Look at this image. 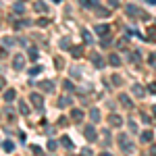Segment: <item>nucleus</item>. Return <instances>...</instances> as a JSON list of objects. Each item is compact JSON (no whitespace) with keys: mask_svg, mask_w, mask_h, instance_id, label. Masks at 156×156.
<instances>
[{"mask_svg":"<svg viewBox=\"0 0 156 156\" xmlns=\"http://www.w3.org/2000/svg\"><path fill=\"white\" fill-rule=\"evenodd\" d=\"M2 148H4V152H12L15 150V144H12L11 140H4L2 142Z\"/></svg>","mask_w":156,"mask_h":156,"instance_id":"nucleus-20","label":"nucleus"},{"mask_svg":"<svg viewBox=\"0 0 156 156\" xmlns=\"http://www.w3.org/2000/svg\"><path fill=\"white\" fill-rule=\"evenodd\" d=\"M31 152H34V154H42V150H40V146H31Z\"/></svg>","mask_w":156,"mask_h":156,"instance_id":"nucleus-41","label":"nucleus"},{"mask_svg":"<svg viewBox=\"0 0 156 156\" xmlns=\"http://www.w3.org/2000/svg\"><path fill=\"white\" fill-rule=\"evenodd\" d=\"M94 31H96L100 37H108V36H110V25H108V23H100V25L94 27Z\"/></svg>","mask_w":156,"mask_h":156,"instance_id":"nucleus-2","label":"nucleus"},{"mask_svg":"<svg viewBox=\"0 0 156 156\" xmlns=\"http://www.w3.org/2000/svg\"><path fill=\"white\" fill-rule=\"evenodd\" d=\"M92 154H94V152H92L90 148H83V150H81V156H92Z\"/></svg>","mask_w":156,"mask_h":156,"instance_id":"nucleus-38","label":"nucleus"},{"mask_svg":"<svg viewBox=\"0 0 156 156\" xmlns=\"http://www.w3.org/2000/svg\"><path fill=\"white\" fill-rule=\"evenodd\" d=\"M90 60H92V65H94L96 69H102V67H104V58H102L98 52H90Z\"/></svg>","mask_w":156,"mask_h":156,"instance_id":"nucleus-6","label":"nucleus"},{"mask_svg":"<svg viewBox=\"0 0 156 156\" xmlns=\"http://www.w3.org/2000/svg\"><path fill=\"white\" fill-rule=\"evenodd\" d=\"M62 83H65V92H73V90H75V83H73L71 79H67V81H62Z\"/></svg>","mask_w":156,"mask_h":156,"instance_id":"nucleus-26","label":"nucleus"},{"mask_svg":"<svg viewBox=\"0 0 156 156\" xmlns=\"http://www.w3.org/2000/svg\"><path fill=\"white\" fill-rule=\"evenodd\" d=\"M148 62H150V67L156 69V54H150V56H148Z\"/></svg>","mask_w":156,"mask_h":156,"instance_id":"nucleus-31","label":"nucleus"},{"mask_svg":"<svg viewBox=\"0 0 156 156\" xmlns=\"http://www.w3.org/2000/svg\"><path fill=\"white\" fill-rule=\"evenodd\" d=\"M133 94H135L137 98H142V96L146 94V90L142 87V85H137V83H135V85H133Z\"/></svg>","mask_w":156,"mask_h":156,"instance_id":"nucleus-21","label":"nucleus"},{"mask_svg":"<svg viewBox=\"0 0 156 156\" xmlns=\"http://www.w3.org/2000/svg\"><path fill=\"white\" fill-rule=\"evenodd\" d=\"M29 100H31V104L37 108V110H42L44 108V98H42V94H37V92H34L31 96H29Z\"/></svg>","mask_w":156,"mask_h":156,"instance_id":"nucleus-4","label":"nucleus"},{"mask_svg":"<svg viewBox=\"0 0 156 156\" xmlns=\"http://www.w3.org/2000/svg\"><path fill=\"white\" fill-rule=\"evenodd\" d=\"M148 92H150V94H156V81H152V83L148 85Z\"/></svg>","mask_w":156,"mask_h":156,"instance_id":"nucleus-35","label":"nucleus"},{"mask_svg":"<svg viewBox=\"0 0 156 156\" xmlns=\"http://www.w3.org/2000/svg\"><path fill=\"white\" fill-rule=\"evenodd\" d=\"M54 65H56V69H62V58L56 56V58H54Z\"/></svg>","mask_w":156,"mask_h":156,"instance_id":"nucleus-36","label":"nucleus"},{"mask_svg":"<svg viewBox=\"0 0 156 156\" xmlns=\"http://www.w3.org/2000/svg\"><path fill=\"white\" fill-rule=\"evenodd\" d=\"M100 156H112V154H110V152H102Z\"/></svg>","mask_w":156,"mask_h":156,"instance_id":"nucleus-44","label":"nucleus"},{"mask_svg":"<svg viewBox=\"0 0 156 156\" xmlns=\"http://www.w3.org/2000/svg\"><path fill=\"white\" fill-rule=\"evenodd\" d=\"M100 119H102L100 110H98V108H92V110H90V121H92V123H100Z\"/></svg>","mask_w":156,"mask_h":156,"instance_id":"nucleus-13","label":"nucleus"},{"mask_svg":"<svg viewBox=\"0 0 156 156\" xmlns=\"http://www.w3.org/2000/svg\"><path fill=\"white\" fill-rule=\"evenodd\" d=\"M60 144L65 146V148H69V150H73V142H71V137H67V135L60 137Z\"/></svg>","mask_w":156,"mask_h":156,"instance_id":"nucleus-22","label":"nucleus"},{"mask_svg":"<svg viewBox=\"0 0 156 156\" xmlns=\"http://www.w3.org/2000/svg\"><path fill=\"white\" fill-rule=\"evenodd\" d=\"M125 15H127V17H131V19H137V17L142 15V11H140L135 4H127V6H125Z\"/></svg>","mask_w":156,"mask_h":156,"instance_id":"nucleus-5","label":"nucleus"},{"mask_svg":"<svg viewBox=\"0 0 156 156\" xmlns=\"http://www.w3.org/2000/svg\"><path fill=\"white\" fill-rule=\"evenodd\" d=\"M29 110H31V108H29V104L21 100V102H19V112H21V115H29Z\"/></svg>","mask_w":156,"mask_h":156,"instance_id":"nucleus-17","label":"nucleus"},{"mask_svg":"<svg viewBox=\"0 0 156 156\" xmlns=\"http://www.w3.org/2000/svg\"><path fill=\"white\" fill-rule=\"evenodd\" d=\"M110 81H112V85H121L123 79H121V75H112V77H110Z\"/></svg>","mask_w":156,"mask_h":156,"instance_id":"nucleus-30","label":"nucleus"},{"mask_svg":"<svg viewBox=\"0 0 156 156\" xmlns=\"http://www.w3.org/2000/svg\"><path fill=\"white\" fill-rule=\"evenodd\" d=\"M23 2H25V0H23Z\"/></svg>","mask_w":156,"mask_h":156,"instance_id":"nucleus-48","label":"nucleus"},{"mask_svg":"<svg viewBox=\"0 0 156 156\" xmlns=\"http://www.w3.org/2000/svg\"><path fill=\"white\" fill-rule=\"evenodd\" d=\"M60 48L69 50V48H71V40H69V37H62V40H60Z\"/></svg>","mask_w":156,"mask_h":156,"instance_id":"nucleus-24","label":"nucleus"},{"mask_svg":"<svg viewBox=\"0 0 156 156\" xmlns=\"http://www.w3.org/2000/svg\"><path fill=\"white\" fill-rule=\"evenodd\" d=\"M40 71H42V67H31V69H29V73H31V75H37Z\"/></svg>","mask_w":156,"mask_h":156,"instance_id":"nucleus-37","label":"nucleus"},{"mask_svg":"<svg viewBox=\"0 0 156 156\" xmlns=\"http://www.w3.org/2000/svg\"><path fill=\"white\" fill-rule=\"evenodd\" d=\"M12 67H15V69H23V67H25L23 54H15V58H12Z\"/></svg>","mask_w":156,"mask_h":156,"instance_id":"nucleus-10","label":"nucleus"},{"mask_svg":"<svg viewBox=\"0 0 156 156\" xmlns=\"http://www.w3.org/2000/svg\"><path fill=\"white\" fill-rule=\"evenodd\" d=\"M119 146H121V150H123V152H127V154L135 150V146H133V142L129 140V135H127V133H121V135H119Z\"/></svg>","mask_w":156,"mask_h":156,"instance_id":"nucleus-1","label":"nucleus"},{"mask_svg":"<svg viewBox=\"0 0 156 156\" xmlns=\"http://www.w3.org/2000/svg\"><path fill=\"white\" fill-rule=\"evenodd\" d=\"M15 98H17V92H15V90H6V92H4V100H6V102H12Z\"/></svg>","mask_w":156,"mask_h":156,"instance_id":"nucleus-18","label":"nucleus"},{"mask_svg":"<svg viewBox=\"0 0 156 156\" xmlns=\"http://www.w3.org/2000/svg\"><path fill=\"white\" fill-rule=\"evenodd\" d=\"M108 62H110L112 67H121V62H123V60H121V56L117 54V52H112V54H108Z\"/></svg>","mask_w":156,"mask_h":156,"instance_id":"nucleus-12","label":"nucleus"},{"mask_svg":"<svg viewBox=\"0 0 156 156\" xmlns=\"http://www.w3.org/2000/svg\"><path fill=\"white\" fill-rule=\"evenodd\" d=\"M56 148H58V142L50 140V142H48V150H56Z\"/></svg>","mask_w":156,"mask_h":156,"instance_id":"nucleus-33","label":"nucleus"},{"mask_svg":"<svg viewBox=\"0 0 156 156\" xmlns=\"http://www.w3.org/2000/svg\"><path fill=\"white\" fill-rule=\"evenodd\" d=\"M4 46H9V48L15 46V40H12V37H4Z\"/></svg>","mask_w":156,"mask_h":156,"instance_id":"nucleus-34","label":"nucleus"},{"mask_svg":"<svg viewBox=\"0 0 156 156\" xmlns=\"http://www.w3.org/2000/svg\"><path fill=\"white\" fill-rule=\"evenodd\" d=\"M154 115H156V106H154Z\"/></svg>","mask_w":156,"mask_h":156,"instance_id":"nucleus-47","label":"nucleus"},{"mask_svg":"<svg viewBox=\"0 0 156 156\" xmlns=\"http://www.w3.org/2000/svg\"><path fill=\"white\" fill-rule=\"evenodd\" d=\"M58 125H60V127H67V125H69V119H60Z\"/></svg>","mask_w":156,"mask_h":156,"instance_id":"nucleus-42","label":"nucleus"},{"mask_svg":"<svg viewBox=\"0 0 156 156\" xmlns=\"http://www.w3.org/2000/svg\"><path fill=\"white\" fill-rule=\"evenodd\" d=\"M40 90H42V92H52V90H54V83H52V81H48V79H46V81H40Z\"/></svg>","mask_w":156,"mask_h":156,"instance_id":"nucleus-14","label":"nucleus"},{"mask_svg":"<svg viewBox=\"0 0 156 156\" xmlns=\"http://www.w3.org/2000/svg\"><path fill=\"white\" fill-rule=\"evenodd\" d=\"M154 140V133L150 131V129H146V131H142V135H140V142H144V144H150Z\"/></svg>","mask_w":156,"mask_h":156,"instance_id":"nucleus-11","label":"nucleus"},{"mask_svg":"<svg viewBox=\"0 0 156 156\" xmlns=\"http://www.w3.org/2000/svg\"><path fill=\"white\" fill-rule=\"evenodd\" d=\"M131 60H133V62H135V65H137V62L142 60V56H140L137 52H131Z\"/></svg>","mask_w":156,"mask_h":156,"instance_id":"nucleus-32","label":"nucleus"},{"mask_svg":"<svg viewBox=\"0 0 156 156\" xmlns=\"http://www.w3.org/2000/svg\"><path fill=\"white\" fill-rule=\"evenodd\" d=\"M142 121H144L146 125H150V123H152V119H150V117H148V115H142Z\"/></svg>","mask_w":156,"mask_h":156,"instance_id":"nucleus-39","label":"nucleus"},{"mask_svg":"<svg viewBox=\"0 0 156 156\" xmlns=\"http://www.w3.org/2000/svg\"><path fill=\"white\" fill-rule=\"evenodd\" d=\"M108 125H110V127H121V125H123V117L110 115V117H108Z\"/></svg>","mask_w":156,"mask_h":156,"instance_id":"nucleus-8","label":"nucleus"},{"mask_svg":"<svg viewBox=\"0 0 156 156\" xmlns=\"http://www.w3.org/2000/svg\"><path fill=\"white\" fill-rule=\"evenodd\" d=\"M27 56H29L31 60H37V48H34V46H31V48H29V52H27Z\"/></svg>","mask_w":156,"mask_h":156,"instance_id":"nucleus-27","label":"nucleus"},{"mask_svg":"<svg viewBox=\"0 0 156 156\" xmlns=\"http://www.w3.org/2000/svg\"><path fill=\"white\" fill-rule=\"evenodd\" d=\"M71 104H73V98L69 96V94L60 96V98H58V102H56V106H58V108H67V106H71Z\"/></svg>","mask_w":156,"mask_h":156,"instance_id":"nucleus-7","label":"nucleus"},{"mask_svg":"<svg viewBox=\"0 0 156 156\" xmlns=\"http://www.w3.org/2000/svg\"><path fill=\"white\" fill-rule=\"evenodd\" d=\"M71 54H73V58H81V56H83V48H81V46H73Z\"/></svg>","mask_w":156,"mask_h":156,"instance_id":"nucleus-16","label":"nucleus"},{"mask_svg":"<svg viewBox=\"0 0 156 156\" xmlns=\"http://www.w3.org/2000/svg\"><path fill=\"white\" fill-rule=\"evenodd\" d=\"M146 2H148V4H156V0H146Z\"/></svg>","mask_w":156,"mask_h":156,"instance_id":"nucleus-45","label":"nucleus"},{"mask_svg":"<svg viewBox=\"0 0 156 156\" xmlns=\"http://www.w3.org/2000/svg\"><path fill=\"white\" fill-rule=\"evenodd\" d=\"M119 102H121V104H123L125 108H133L131 98H129V96H125V94H121V96H119Z\"/></svg>","mask_w":156,"mask_h":156,"instance_id":"nucleus-15","label":"nucleus"},{"mask_svg":"<svg viewBox=\"0 0 156 156\" xmlns=\"http://www.w3.org/2000/svg\"><path fill=\"white\" fill-rule=\"evenodd\" d=\"M34 9H36L37 12H48V6H46L44 2H40V0H37L36 4H34Z\"/></svg>","mask_w":156,"mask_h":156,"instance_id":"nucleus-19","label":"nucleus"},{"mask_svg":"<svg viewBox=\"0 0 156 156\" xmlns=\"http://www.w3.org/2000/svg\"><path fill=\"white\" fill-rule=\"evenodd\" d=\"M81 34H83V40H85V42H87V44H92V42H94V37H92V34H90L87 29H83Z\"/></svg>","mask_w":156,"mask_h":156,"instance_id":"nucleus-29","label":"nucleus"},{"mask_svg":"<svg viewBox=\"0 0 156 156\" xmlns=\"http://www.w3.org/2000/svg\"><path fill=\"white\" fill-rule=\"evenodd\" d=\"M4 83H6V81H4V79H2V77H0V90H2V87H4Z\"/></svg>","mask_w":156,"mask_h":156,"instance_id":"nucleus-43","label":"nucleus"},{"mask_svg":"<svg viewBox=\"0 0 156 156\" xmlns=\"http://www.w3.org/2000/svg\"><path fill=\"white\" fill-rule=\"evenodd\" d=\"M12 9H15V12H17V15H19V12H23L25 11V2H17Z\"/></svg>","mask_w":156,"mask_h":156,"instance_id":"nucleus-28","label":"nucleus"},{"mask_svg":"<svg viewBox=\"0 0 156 156\" xmlns=\"http://www.w3.org/2000/svg\"><path fill=\"white\" fill-rule=\"evenodd\" d=\"M54 2H62V0H54Z\"/></svg>","mask_w":156,"mask_h":156,"instance_id":"nucleus-46","label":"nucleus"},{"mask_svg":"<svg viewBox=\"0 0 156 156\" xmlns=\"http://www.w3.org/2000/svg\"><path fill=\"white\" fill-rule=\"evenodd\" d=\"M148 34H150V36H148V40H156V29H150Z\"/></svg>","mask_w":156,"mask_h":156,"instance_id":"nucleus-40","label":"nucleus"},{"mask_svg":"<svg viewBox=\"0 0 156 156\" xmlns=\"http://www.w3.org/2000/svg\"><path fill=\"white\" fill-rule=\"evenodd\" d=\"M96 15H100V17H108L110 11H108V9H102V6H96Z\"/></svg>","mask_w":156,"mask_h":156,"instance_id":"nucleus-25","label":"nucleus"},{"mask_svg":"<svg viewBox=\"0 0 156 156\" xmlns=\"http://www.w3.org/2000/svg\"><path fill=\"white\" fill-rule=\"evenodd\" d=\"M71 119H73V123H81V121H83V110H81V108H73Z\"/></svg>","mask_w":156,"mask_h":156,"instance_id":"nucleus-9","label":"nucleus"},{"mask_svg":"<svg viewBox=\"0 0 156 156\" xmlns=\"http://www.w3.org/2000/svg\"><path fill=\"white\" fill-rule=\"evenodd\" d=\"M81 6H85V9H87V6L96 9V6H98V0H81Z\"/></svg>","mask_w":156,"mask_h":156,"instance_id":"nucleus-23","label":"nucleus"},{"mask_svg":"<svg viewBox=\"0 0 156 156\" xmlns=\"http://www.w3.org/2000/svg\"><path fill=\"white\" fill-rule=\"evenodd\" d=\"M83 135H85L87 142H96V140H98V133H96V129H94L92 125H85V127H83Z\"/></svg>","mask_w":156,"mask_h":156,"instance_id":"nucleus-3","label":"nucleus"}]
</instances>
